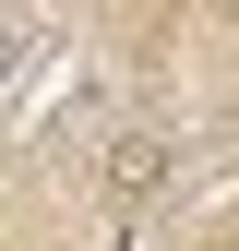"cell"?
Wrapping results in <instances>:
<instances>
[{"instance_id": "1", "label": "cell", "mask_w": 239, "mask_h": 251, "mask_svg": "<svg viewBox=\"0 0 239 251\" xmlns=\"http://www.w3.org/2000/svg\"><path fill=\"white\" fill-rule=\"evenodd\" d=\"M167 179H179V144H167V132H108V144H96V192H108V203H156Z\"/></svg>"}, {"instance_id": "2", "label": "cell", "mask_w": 239, "mask_h": 251, "mask_svg": "<svg viewBox=\"0 0 239 251\" xmlns=\"http://www.w3.org/2000/svg\"><path fill=\"white\" fill-rule=\"evenodd\" d=\"M36 48H48V24H36V12H0V96L36 72Z\"/></svg>"}]
</instances>
